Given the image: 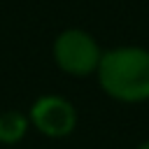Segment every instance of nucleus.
Segmentation results:
<instances>
[{"instance_id":"5","label":"nucleus","mask_w":149,"mask_h":149,"mask_svg":"<svg viewBox=\"0 0 149 149\" xmlns=\"http://www.w3.org/2000/svg\"><path fill=\"white\" fill-rule=\"evenodd\" d=\"M137 149H149V140H147V142H142V144H140Z\"/></svg>"},{"instance_id":"4","label":"nucleus","mask_w":149,"mask_h":149,"mask_svg":"<svg viewBox=\"0 0 149 149\" xmlns=\"http://www.w3.org/2000/svg\"><path fill=\"white\" fill-rule=\"evenodd\" d=\"M30 119L19 109L0 112V144H16L26 137Z\"/></svg>"},{"instance_id":"1","label":"nucleus","mask_w":149,"mask_h":149,"mask_svg":"<svg viewBox=\"0 0 149 149\" xmlns=\"http://www.w3.org/2000/svg\"><path fill=\"white\" fill-rule=\"evenodd\" d=\"M102 91L121 102L149 100V51L142 47H119L105 51L98 65Z\"/></svg>"},{"instance_id":"3","label":"nucleus","mask_w":149,"mask_h":149,"mask_svg":"<svg viewBox=\"0 0 149 149\" xmlns=\"http://www.w3.org/2000/svg\"><path fill=\"white\" fill-rule=\"evenodd\" d=\"M28 119H30V126L47 135V137H68L74 126H77V112H74V105L61 95H40L30 112H28Z\"/></svg>"},{"instance_id":"2","label":"nucleus","mask_w":149,"mask_h":149,"mask_svg":"<svg viewBox=\"0 0 149 149\" xmlns=\"http://www.w3.org/2000/svg\"><path fill=\"white\" fill-rule=\"evenodd\" d=\"M100 58L102 51L98 42L81 28H68L54 40V61L63 72L72 77H86L95 72Z\"/></svg>"}]
</instances>
